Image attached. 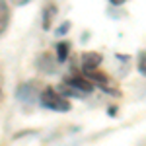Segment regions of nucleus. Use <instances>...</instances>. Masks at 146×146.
<instances>
[{
	"instance_id": "nucleus-1",
	"label": "nucleus",
	"mask_w": 146,
	"mask_h": 146,
	"mask_svg": "<svg viewBox=\"0 0 146 146\" xmlns=\"http://www.w3.org/2000/svg\"><path fill=\"white\" fill-rule=\"evenodd\" d=\"M41 103H43L45 107H49V109H53V111H60V113L70 111V103L64 100V96L56 94L53 88H47V90L41 94Z\"/></svg>"
},
{
	"instance_id": "nucleus-2",
	"label": "nucleus",
	"mask_w": 146,
	"mask_h": 146,
	"mask_svg": "<svg viewBox=\"0 0 146 146\" xmlns=\"http://www.w3.org/2000/svg\"><path fill=\"white\" fill-rule=\"evenodd\" d=\"M100 64H101V55L100 53L90 51V53H84V55H82V68H84V72H94V70H98Z\"/></svg>"
},
{
	"instance_id": "nucleus-3",
	"label": "nucleus",
	"mask_w": 146,
	"mask_h": 146,
	"mask_svg": "<svg viewBox=\"0 0 146 146\" xmlns=\"http://www.w3.org/2000/svg\"><path fill=\"white\" fill-rule=\"evenodd\" d=\"M66 86L72 88V90H76V92H80V94H90L94 90V84L88 78H82V76H72L66 82Z\"/></svg>"
},
{
	"instance_id": "nucleus-4",
	"label": "nucleus",
	"mask_w": 146,
	"mask_h": 146,
	"mask_svg": "<svg viewBox=\"0 0 146 146\" xmlns=\"http://www.w3.org/2000/svg\"><path fill=\"white\" fill-rule=\"evenodd\" d=\"M8 23H10V10L4 2H0V35L6 31Z\"/></svg>"
},
{
	"instance_id": "nucleus-5",
	"label": "nucleus",
	"mask_w": 146,
	"mask_h": 146,
	"mask_svg": "<svg viewBox=\"0 0 146 146\" xmlns=\"http://www.w3.org/2000/svg\"><path fill=\"white\" fill-rule=\"evenodd\" d=\"M68 51H70V45H68V43H58V45H56V56H58V60H60V62H64V60H66Z\"/></svg>"
},
{
	"instance_id": "nucleus-6",
	"label": "nucleus",
	"mask_w": 146,
	"mask_h": 146,
	"mask_svg": "<svg viewBox=\"0 0 146 146\" xmlns=\"http://www.w3.org/2000/svg\"><path fill=\"white\" fill-rule=\"evenodd\" d=\"M86 76L94 82H100V84H107V76L105 74H101L100 70H94V72H86Z\"/></svg>"
},
{
	"instance_id": "nucleus-7",
	"label": "nucleus",
	"mask_w": 146,
	"mask_h": 146,
	"mask_svg": "<svg viewBox=\"0 0 146 146\" xmlns=\"http://www.w3.org/2000/svg\"><path fill=\"white\" fill-rule=\"evenodd\" d=\"M138 70H140L142 74H146V55L140 56V66H138Z\"/></svg>"
},
{
	"instance_id": "nucleus-8",
	"label": "nucleus",
	"mask_w": 146,
	"mask_h": 146,
	"mask_svg": "<svg viewBox=\"0 0 146 146\" xmlns=\"http://www.w3.org/2000/svg\"><path fill=\"white\" fill-rule=\"evenodd\" d=\"M68 25H70V23H64V25H60L56 33H58V35H62V33H64V31H66V29H68Z\"/></svg>"
}]
</instances>
